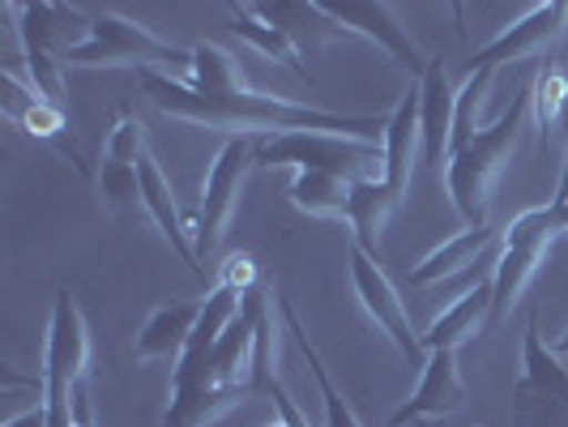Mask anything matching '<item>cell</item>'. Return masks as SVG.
<instances>
[{
	"mask_svg": "<svg viewBox=\"0 0 568 427\" xmlns=\"http://www.w3.org/2000/svg\"><path fill=\"white\" fill-rule=\"evenodd\" d=\"M60 64H78V69H115V64H133L142 69H159L168 78H193V48H171L168 39L150 34L142 22L124 18V13H94L90 18V34L78 43Z\"/></svg>",
	"mask_w": 568,
	"mask_h": 427,
	"instance_id": "3",
	"label": "cell"
},
{
	"mask_svg": "<svg viewBox=\"0 0 568 427\" xmlns=\"http://www.w3.org/2000/svg\"><path fill=\"white\" fill-rule=\"evenodd\" d=\"M321 9H325L342 30L368 39L385 57L398 60L410 78H424L427 57L419 52V43L410 39V30L398 22V9H394V4H381V0H376V4H372V0H321Z\"/></svg>",
	"mask_w": 568,
	"mask_h": 427,
	"instance_id": "9",
	"label": "cell"
},
{
	"mask_svg": "<svg viewBox=\"0 0 568 427\" xmlns=\"http://www.w3.org/2000/svg\"><path fill=\"white\" fill-rule=\"evenodd\" d=\"M491 78H496V73H470V82L457 85V115H454V142H449V159H454V154H462L466 145L484 133L479 112H484V99H487V85H491Z\"/></svg>",
	"mask_w": 568,
	"mask_h": 427,
	"instance_id": "28",
	"label": "cell"
},
{
	"mask_svg": "<svg viewBox=\"0 0 568 427\" xmlns=\"http://www.w3.org/2000/svg\"><path fill=\"white\" fill-rule=\"evenodd\" d=\"M556 350H560V355H568V325H565V334L556 338Z\"/></svg>",
	"mask_w": 568,
	"mask_h": 427,
	"instance_id": "37",
	"label": "cell"
},
{
	"mask_svg": "<svg viewBox=\"0 0 568 427\" xmlns=\"http://www.w3.org/2000/svg\"><path fill=\"white\" fill-rule=\"evenodd\" d=\"M278 313H283L286 329H291V338H295V346H300V355H304V364H308V372H313L316 380V394H321V406H325V427H364L359 424V415L351 410V401L338 394V385H334V376H329V368H325V359L316 355L313 338H308V329H304V321H300V313H295V304L291 299H278Z\"/></svg>",
	"mask_w": 568,
	"mask_h": 427,
	"instance_id": "23",
	"label": "cell"
},
{
	"mask_svg": "<svg viewBox=\"0 0 568 427\" xmlns=\"http://www.w3.org/2000/svg\"><path fill=\"white\" fill-rule=\"evenodd\" d=\"M201 308H205V299H175L168 308H159V313L142 325L138 342H133L138 359H145V364H150V359H180V355L189 350L193 329H197Z\"/></svg>",
	"mask_w": 568,
	"mask_h": 427,
	"instance_id": "18",
	"label": "cell"
},
{
	"mask_svg": "<svg viewBox=\"0 0 568 427\" xmlns=\"http://www.w3.org/2000/svg\"><path fill=\"white\" fill-rule=\"evenodd\" d=\"M565 364H568V355H565Z\"/></svg>",
	"mask_w": 568,
	"mask_h": 427,
	"instance_id": "40",
	"label": "cell"
},
{
	"mask_svg": "<svg viewBox=\"0 0 568 427\" xmlns=\"http://www.w3.org/2000/svg\"><path fill=\"white\" fill-rule=\"evenodd\" d=\"M565 112H568V64H551L530 85V115H535L539 133L547 138L551 129L565 124Z\"/></svg>",
	"mask_w": 568,
	"mask_h": 427,
	"instance_id": "26",
	"label": "cell"
},
{
	"mask_svg": "<svg viewBox=\"0 0 568 427\" xmlns=\"http://www.w3.org/2000/svg\"><path fill=\"white\" fill-rule=\"evenodd\" d=\"M560 231L565 227H560V205L556 201L517 214L509 227L500 231V256H496V274H491V321H487V329H496L513 313V304L521 299L526 283L539 274V265L551 253V240Z\"/></svg>",
	"mask_w": 568,
	"mask_h": 427,
	"instance_id": "5",
	"label": "cell"
},
{
	"mask_svg": "<svg viewBox=\"0 0 568 427\" xmlns=\"http://www.w3.org/2000/svg\"><path fill=\"white\" fill-rule=\"evenodd\" d=\"M560 227H565V235H568V201H560Z\"/></svg>",
	"mask_w": 568,
	"mask_h": 427,
	"instance_id": "38",
	"label": "cell"
},
{
	"mask_svg": "<svg viewBox=\"0 0 568 427\" xmlns=\"http://www.w3.org/2000/svg\"><path fill=\"white\" fill-rule=\"evenodd\" d=\"M346 261H351V286H355V299L364 304V313L376 321V329H381L385 338L398 346V355L406 364H415V368L424 372V364H427L424 334H415L398 286L389 283V274L381 270V261L368 256L364 248H355V244H351V256H346Z\"/></svg>",
	"mask_w": 568,
	"mask_h": 427,
	"instance_id": "7",
	"label": "cell"
},
{
	"mask_svg": "<svg viewBox=\"0 0 568 427\" xmlns=\"http://www.w3.org/2000/svg\"><path fill=\"white\" fill-rule=\"evenodd\" d=\"M568 30V0H551V4H535L526 18H517L513 27H505L487 48H479L466 60L470 73H496L500 64H517L551 52Z\"/></svg>",
	"mask_w": 568,
	"mask_h": 427,
	"instance_id": "8",
	"label": "cell"
},
{
	"mask_svg": "<svg viewBox=\"0 0 568 427\" xmlns=\"http://www.w3.org/2000/svg\"><path fill=\"white\" fill-rule=\"evenodd\" d=\"M142 210L154 218V227L163 231V240L171 244V253L180 256L197 278H205V265H201L197 248H193V231H189V223L180 218V205H175V189L168 184V175H163V167L145 154L142 159Z\"/></svg>",
	"mask_w": 568,
	"mask_h": 427,
	"instance_id": "16",
	"label": "cell"
},
{
	"mask_svg": "<svg viewBox=\"0 0 568 427\" xmlns=\"http://www.w3.org/2000/svg\"><path fill=\"white\" fill-rule=\"evenodd\" d=\"M351 184L355 180L325 175V171H295V180H291V205L300 214H313V218H346V210H351Z\"/></svg>",
	"mask_w": 568,
	"mask_h": 427,
	"instance_id": "24",
	"label": "cell"
},
{
	"mask_svg": "<svg viewBox=\"0 0 568 427\" xmlns=\"http://www.w3.org/2000/svg\"><path fill=\"white\" fill-rule=\"evenodd\" d=\"M526 115H530V85L517 90L505 115L496 124H487L475 142L466 145L462 154L449 159L445 167V184H449V197H454L457 214L466 218V227H487V214H491V189L496 180L509 167L517 138L526 129Z\"/></svg>",
	"mask_w": 568,
	"mask_h": 427,
	"instance_id": "2",
	"label": "cell"
},
{
	"mask_svg": "<svg viewBox=\"0 0 568 427\" xmlns=\"http://www.w3.org/2000/svg\"><path fill=\"white\" fill-rule=\"evenodd\" d=\"M193 90H210V94H227V90H244V78H240V64L227 48L219 43H193V78H189Z\"/></svg>",
	"mask_w": 568,
	"mask_h": 427,
	"instance_id": "27",
	"label": "cell"
},
{
	"mask_svg": "<svg viewBox=\"0 0 568 427\" xmlns=\"http://www.w3.org/2000/svg\"><path fill=\"white\" fill-rule=\"evenodd\" d=\"M402 193H394L385 180H355L351 184V210L346 223L355 231V248H364L368 256L381 261V231L389 223V214L398 210Z\"/></svg>",
	"mask_w": 568,
	"mask_h": 427,
	"instance_id": "21",
	"label": "cell"
},
{
	"mask_svg": "<svg viewBox=\"0 0 568 427\" xmlns=\"http://www.w3.org/2000/svg\"><path fill=\"white\" fill-rule=\"evenodd\" d=\"M227 18H231V30L240 34V39H248L256 52H265L270 60H278L286 64L291 73H300V78H308V69L300 64V48H295V39L286 34L283 27H274V22H265V18H256L253 9H248V0L244 4H227Z\"/></svg>",
	"mask_w": 568,
	"mask_h": 427,
	"instance_id": "25",
	"label": "cell"
},
{
	"mask_svg": "<svg viewBox=\"0 0 568 427\" xmlns=\"http://www.w3.org/2000/svg\"><path fill=\"white\" fill-rule=\"evenodd\" d=\"M487 321H491V283H479L475 291H466L454 308H445L427 325L424 350H457L462 342L484 334Z\"/></svg>",
	"mask_w": 568,
	"mask_h": 427,
	"instance_id": "22",
	"label": "cell"
},
{
	"mask_svg": "<svg viewBox=\"0 0 568 427\" xmlns=\"http://www.w3.org/2000/svg\"><path fill=\"white\" fill-rule=\"evenodd\" d=\"M27 82L43 94V99H52V103H64V78H60V60L48 57V52H27Z\"/></svg>",
	"mask_w": 568,
	"mask_h": 427,
	"instance_id": "31",
	"label": "cell"
},
{
	"mask_svg": "<svg viewBox=\"0 0 568 427\" xmlns=\"http://www.w3.org/2000/svg\"><path fill=\"white\" fill-rule=\"evenodd\" d=\"M90 364V329L69 291H60L48 321V350H43V394H73Z\"/></svg>",
	"mask_w": 568,
	"mask_h": 427,
	"instance_id": "11",
	"label": "cell"
},
{
	"mask_svg": "<svg viewBox=\"0 0 568 427\" xmlns=\"http://www.w3.org/2000/svg\"><path fill=\"white\" fill-rule=\"evenodd\" d=\"M415 150H419V85H410L402 94L385 124V184L394 193H406V184H410Z\"/></svg>",
	"mask_w": 568,
	"mask_h": 427,
	"instance_id": "20",
	"label": "cell"
},
{
	"mask_svg": "<svg viewBox=\"0 0 568 427\" xmlns=\"http://www.w3.org/2000/svg\"><path fill=\"white\" fill-rule=\"evenodd\" d=\"M256 142H261V138H227L223 150H219V159H214V167H210V175H205L201 210H197V218L189 223L201 265H205V256H214L219 244H223V231H227L231 214H235V205H240L244 180H248V171L256 167Z\"/></svg>",
	"mask_w": 568,
	"mask_h": 427,
	"instance_id": "6",
	"label": "cell"
},
{
	"mask_svg": "<svg viewBox=\"0 0 568 427\" xmlns=\"http://www.w3.org/2000/svg\"><path fill=\"white\" fill-rule=\"evenodd\" d=\"M517 401L542 406L547 415H560L568 424V364L556 346H547L539 334V316L526 321V342H521V380H517Z\"/></svg>",
	"mask_w": 568,
	"mask_h": 427,
	"instance_id": "13",
	"label": "cell"
},
{
	"mask_svg": "<svg viewBox=\"0 0 568 427\" xmlns=\"http://www.w3.org/2000/svg\"><path fill=\"white\" fill-rule=\"evenodd\" d=\"M248 9H253L256 18L283 27L286 34L295 39L300 52H321L329 39H346V34H351V30H342L338 22L321 9V0H248Z\"/></svg>",
	"mask_w": 568,
	"mask_h": 427,
	"instance_id": "17",
	"label": "cell"
},
{
	"mask_svg": "<svg viewBox=\"0 0 568 427\" xmlns=\"http://www.w3.org/2000/svg\"><path fill=\"white\" fill-rule=\"evenodd\" d=\"M43 410H48V427H85L73 415V394H43Z\"/></svg>",
	"mask_w": 568,
	"mask_h": 427,
	"instance_id": "34",
	"label": "cell"
},
{
	"mask_svg": "<svg viewBox=\"0 0 568 427\" xmlns=\"http://www.w3.org/2000/svg\"><path fill=\"white\" fill-rule=\"evenodd\" d=\"M560 129H565V171H560V184H556V205H560V201H568V112H565V124H560Z\"/></svg>",
	"mask_w": 568,
	"mask_h": 427,
	"instance_id": "36",
	"label": "cell"
},
{
	"mask_svg": "<svg viewBox=\"0 0 568 427\" xmlns=\"http://www.w3.org/2000/svg\"><path fill=\"white\" fill-rule=\"evenodd\" d=\"M256 167L325 171L342 180H385V142L338 133H278L256 142Z\"/></svg>",
	"mask_w": 568,
	"mask_h": 427,
	"instance_id": "4",
	"label": "cell"
},
{
	"mask_svg": "<svg viewBox=\"0 0 568 427\" xmlns=\"http://www.w3.org/2000/svg\"><path fill=\"white\" fill-rule=\"evenodd\" d=\"M270 427H283V424H278V419H274V424H270Z\"/></svg>",
	"mask_w": 568,
	"mask_h": 427,
	"instance_id": "39",
	"label": "cell"
},
{
	"mask_svg": "<svg viewBox=\"0 0 568 427\" xmlns=\"http://www.w3.org/2000/svg\"><path fill=\"white\" fill-rule=\"evenodd\" d=\"M145 99L171 120H193L205 129H219L227 138H278V133H338V138H364L376 142V133L385 138L381 115H338L321 112L308 103H291L265 90H227V94H210V90H193L180 78H168L159 69H142Z\"/></svg>",
	"mask_w": 568,
	"mask_h": 427,
	"instance_id": "1",
	"label": "cell"
},
{
	"mask_svg": "<svg viewBox=\"0 0 568 427\" xmlns=\"http://www.w3.org/2000/svg\"><path fill=\"white\" fill-rule=\"evenodd\" d=\"M462 401H466V380H462V368H457V350H427L419 389L389 415L385 427H415L419 419H445Z\"/></svg>",
	"mask_w": 568,
	"mask_h": 427,
	"instance_id": "14",
	"label": "cell"
},
{
	"mask_svg": "<svg viewBox=\"0 0 568 427\" xmlns=\"http://www.w3.org/2000/svg\"><path fill=\"white\" fill-rule=\"evenodd\" d=\"M0 112H4L9 124H18L27 138L57 145L60 154H69L73 167L85 171L82 154H78L73 142H69V115H64V108L52 103V99H43V94H39L13 64L0 69Z\"/></svg>",
	"mask_w": 568,
	"mask_h": 427,
	"instance_id": "10",
	"label": "cell"
},
{
	"mask_svg": "<svg viewBox=\"0 0 568 427\" xmlns=\"http://www.w3.org/2000/svg\"><path fill=\"white\" fill-rule=\"evenodd\" d=\"M219 286H231L240 295H248L256 286V261L248 253H231L223 261V274H219Z\"/></svg>",
	"mask_w": 568,
	"mask_h": 427,
	"instance_id": "32",
	"label": "cell"
},
{
	"mask_svg": "<svg viewBox=\"0 0 568 427\" xmlns=\"http://www.w3.org/2000/svg\"><path fill=\"white\" fill-rule=\"evenodd\" d=\"M500 244V231L491 227H466L457 231L454 240H445L440 248H432V253L410 270V283L415 286H432V283H445V278H454L462 270H470L487 248H496Z\"/></svg>",
	"mask_w": 568,
	"mask_h": 427,
	"instance_id": "19",
	"label": "cell"
},
{
	"mask_svg": "<svg viewBox=\"0 0 568 427\" xmlns=\"http://www.w3.org/2000/svg\"><path fill=\"white\" fill-rule=\"evenodd\" d=\"M4 427H48V410H43V406H34V410H27V415L9 419Z\"/></svg>",
	"mask_w": 568,
	"mask_h": 427,
	"instance_id": "35",
	"label": "cell"
},
{
	"mask_svg": "<svg viewBox=\"0 0 568 427\" xmlns=\"http://www.w3.org/2000/svg\"><path fill=\"white\" fill-rule=\"evenodd\" d=\"M142 167V163H138ZM133 163H115V159H103L99 167V193L108 205L115 210H133V205H145L142 201V171Z\"/></svg>",
	"mask_w": 568,
	"mask_h": 427,
	"instance_id": "29",
	"label": "cell"
},
{
	"mask_svg": "<svg viewBox=\"0 0 568 427\" xmlns=\"http://www.w3.org/2000/svg\"><path fill=\"white\" fill-rule=\"evenodd\" d=\"M18 18V34L27 52H48V57H69L90 34V18H82L69 4H9Z\"/></svg>",
	"mask_w": 568,
	"mask_h": 427,
	"instance_id": "15",
	"label": "cell"
},
{
	"mask_svg": "<svg viewBox=\"0 0 568 427\" xmlns=\"http://www.w3.org/2000/svg\"><path fill=\"white\" fill-rule=\"evenodd\" d=\"M265 398L274 401V410H278V424H283V427H313V424H308V415L300 410V401L286 394L283 380H274V389H270Z\"/></svg>",
	"mask_w": 568,
	"mask_h": 427,
	"instance_id": "33",
	"label": "cell"
},
{
	"mask_svg": "<svg viewBox=\"0 0 568 427\" xmlns=\"http://www.w3.org/2000/svg\"><path fill=\"white\" fill-rule=\"evenodd\" d=\"M103 159L133 163V167L145 159V124L133 112H124L115 120V129L108 133V145H103Z\"/></svg>",
	"mask_w": 568,
	"mask_h": 427,
	"instance_id": "30",
	"label": "cell"
},
{
	"mask_svg": "<svg viewBox=\"0 0 568 427\" xmlns=\"http://www.w3.org/2000/svg\"><path fill=\"white\" fill-rule=\"evenodd\" d=\"M454 115H457L454 69L440 57H432L424 69V78H419V150H424V163H432L440 175L449 167Z\"/></svg>",
	"mask_w": 568,
	"mask_h": 427,
	"instance_id": "12",
	"label": "cell"
}]
</instances>
